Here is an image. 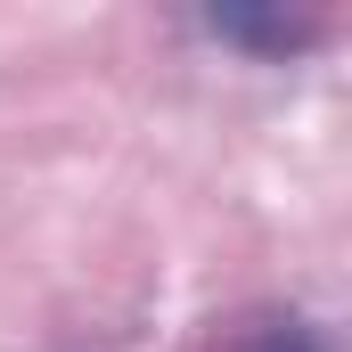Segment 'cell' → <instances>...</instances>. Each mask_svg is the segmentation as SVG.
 I'll return each mask as SVG.
<instances>
[{
	"label": "cell",
	"mask_w": 352,
	"mask_h": 352,
	"mask_svg": "<svg viewBox=\"0 0 352 352\" xmlns=\"http://www.w3.org/2000/svg\"><path fill=\"white\" fill-rule=\"evenodd\" d=\"M205 352H328V336H320L303 311H246V320L213 328Z\"/></svg>",
	"instance_id": "obj_1"
}]
</instances>
